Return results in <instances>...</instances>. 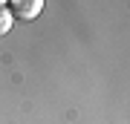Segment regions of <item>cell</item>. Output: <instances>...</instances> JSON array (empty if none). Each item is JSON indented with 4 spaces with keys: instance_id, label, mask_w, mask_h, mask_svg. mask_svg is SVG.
<instances>
[{
    "instance_id": "obj_3",
    "label": "cell",
    "mask_w": 130,
    "mask_h": 124,
    "mask_svg": "<svg viewBox=\"0 0 130 124\" xmlns=\"http://www.w3.org/2000/svg\"><path fill=\"white\" fill-rule=\"evenodd\" d=\"M6 3H9V0H0V6H6Z\"/></svg>"
},
{
    "instance_id": "obj_2",
    "label": "cell",
    "mask_w": 130,
    "mask_h": 124,
    "mask_svg": "<svg viewBox=\"0 0 130 124\" xmlns=\"http://www.w3.org/2000/svg\"><path fill=\"white\" fill-rule=\"evenodd\" d=\"M12 26H14V17L9 14V9H6V6H0V35L12 32Z\"/></svg>"
},
{
    "instance_id": "obj_1",
    "label": "cell",
    "mask_w": 130,
    "mask_h": 124,
    "mask_svg": "<svg viewBox=\"0 0 130 124\" xmlns=\"http://www.w3.org/2000/svg\"><path fill=\"white\" fill-rule=\"evenodd\" d=\"M6 9L14 20H35L43 12V0H9Z\"/></svg>"
}]
</instances>
